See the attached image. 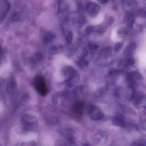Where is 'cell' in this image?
Listing matches in <instances>:
<instances>
[{
  "label": "cell",
  "mask_w": 146,
  "mask_h": 146,
  "mask_svg": "<svg viewBox=\"0 0 146 146\" xmlns=\"http://www.w3.org/2000/svg\"><path fill=\"white\" fill-rule=\"evenodd\" d=\"M87 10L89 15L92 17H95L99 13L100 8L96 4L90 3L87 5Z\"/></svg>",
  "instance_id": "3"
},
{
  "label": "cell",
  "mask_w": 146,
  "mask_h": 146,
  "mask_svg": "<svg viewBox=\"0 0 146 146\" xmlns=\"http://www.w3.org/2000/svg\"><path fill=\"white\" fill-rule=\"evenodd\" d=\"M78 64L80 69L84 71H86L88 70V63L87 60L83 59L81 60L78 61Z\"/></svg>",
  "instance_id": "5"
},
{
  "label": "cell",
  "mask_w": 146,
  "mask_h": 146,
  "mask_svg": "<svg viewBox=\"0 0 146 146\" xmlns=\"http://www.w3.org/2000/svg\"><path fill=\"white\" fill-rule=\"evenodd\" d=\"M72 36H73L72 32L70 31L68 32L66 37V43H68V44H70V43H71L72 40Z\"/></svg>",
  "instance_id": "8"
},
{
  "label": "cell",
  "mask_w": 146,
  "mask_h": 146,
  "mask_svg": "<svg viewBox=\"0 0 146 146\" xmlns=\"http://www.w3.org/2000/svg\"><path fill=\"white\" fill-rule=\"evenodd\" d=\"M113 123L117 126H122L124 125L125 123L122 119L119 117H116L113 119Z\"/></svg>",
  "instance_id": "6"
},
{
  "label": "cell",
  "mask_w": 146,
  "mask_h": 146,
  "mask_svg": "<svg viewBox=\"0 0 146 146\" xmlns=\"http://www.w3.org/2000/svg\"><path fill=\"white\" fill-rule=\"evenodd\" d=\"M101 53L102 54V55L104 56V57H108L109 56L111 55V50L110 48H106L102 51H101Z\"/></svg>",
  "instance_id": "7"
},
{
  "label": "cell",
  "mask_w": 146,
  "mask_h": 146,
  "mask_svg": "<svg viewBox=\"0 0 146 146\" xmlns=\"http://www.w3.org/2000/svg\"><path fill=\"white\" fill-rule=\"evenodd\" d=\"M34 87L37 93L42 96H45L48 93V89L45 79L42 76H37L33 82Z\"/></svg>",
  "instance_id": "1"
},
{
  "label": "cell",
  "mask_w": 146,
  "mask_h": 146,
  "mask_svg": "<svg viewBox=\"0 0 146 146\" xmlns=\"http://www.w3.org/2000/svg\"><path fill=\"white\" fill-rule=\"evenodd\" d=\"M94 31V28L92 26L90 25L86 27V29L84 30V32L85 34L87 35H90Z\"/></svg>",
  "instance_id": "9"
},
{
  "label": "cell",
  "mask_w": 146,
  "mask_h": 146,
  "mask_svg": "<svg viewBox=\"0 0 146 146\" xmlns=\"http://www.w3.org/2000/svg\"><path fill=\"white\" fill-rule=\"evenodd\" d=\"M88 112L93 120H98L103 117L102 113L97 108L91 106L88 108Z\"/></svg>",
  "instance_id": "2"
},
{
  "label": "cell",
  "mask_w": 146,
  "mask_h": 146,
  "mask_svg": "<svg viewBox=\"0 0 146 146\" xmlns=\"http://www.w3.org/2000/svg\"><path fill=\"white\" fill-rule=\"evenodd\" d=\"M122 44L120 42H118L117 44L115 45V46H114V51L116 52H117L119 51L121 49V47H122Z\"/></svg>",
  "instance_id": "10"
},
{
  "label": "cell",
  "mask_w": 146,
  "mask_h": 146,
  "mask_svg": "<svg viewBox=\"0 0 146 146\" xmlns=\"http://www.w3.org/2000/svg\"><path fill=\"white\" fill-rule=\"evenodd\" d=\"M114 22V19L113 17H110L108 19V25H112L113 23Z\"/></svg>",
  "instance_id": "14"
},
{
  "label": "cell",
  "mask_w": 146,
  "mask_h": 146,
  "mask_svg": "<svg viewBox=\"0 0 146 146\" xmlns=\"http://www.w3.org/2000/svg\"><path fill=\"white\" fill-rule=\"evenodd\" d=\"M106 29L105 27H100L97 31L98 33L100 34H103L106 32Z\"/></svg>",
  "instance_id": "12"
},
{
  "label": "cell",
  "mask_w": 146,
  "mask_h": 146,
  "mask_svg": "<svg viewBox=\"0 0 146 146\" xmlns=\"http://www.w3.org/2000/svg\"><path fill=\"white\" fill-rule=\"evenodd\" d=\"M84 104L82 102H78L75 103L72 107V111L77 116H81L83 113L84 110Z\"/></svg>",
  "instance_id": "4"
},
{
  "label": "cell",
  "mask_w": 146,
  "mask_h": 146,
  "mask_svg": "<svg viewBox=\"0 0 146 146\" xmlns=\"http://www.w3.org/2000/svg\"><path fill=\"white\" fill-rule=\"evenodd\" d=\"M90 49L92 52H95L97 50L98 46L94 44H91L89 45Z\"/></svg>",
  "instance_id": "11"
},
{
  "label": "cell",
  "mask_w": 146,
  "mask_h": 146,
  "mask_svg": "<svg viewBox=\"0 0 146 146\" xmlns=\"http://www.w3.org/2000/svg\"><path fill=\"white\" fill-rule=\"evenodd\" d=\"M86 22V19H85V17L84 16H80L79 17V22L80 24L83 25Z\"/></svg>",
  "instance_id": "13"
}]
</instances>
